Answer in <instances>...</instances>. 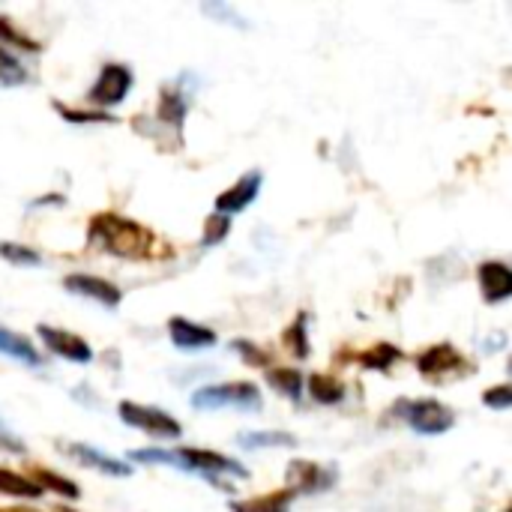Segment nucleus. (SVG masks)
Masks as SVG:
<instances>
[{
    "label": "nucleus",
    "instance_id": "obj_25",
    "mask_svg": "<svg viewBox=\"0 0 512 512\" xmlns=\"http://www.w3.org/2000/svg\"><path fill=\"white\" fill-rule=\"evenodd\" d=\"M0 258L15 264V267H39L42 264V255L24 243H12V240H0Z\"/></svg>",
    "mask_w": 512,
    "mask_h": 512
},
{
    "label": "nucleus",
    "instance_id": "obj_20",
    "mask_svg": "<svg viewBox=\"0 0 512 512\" xmlns=\"http://www.w3.org/2000/svg\"><path fill=\"white\" fill-rule=\"evenodd\" d=\"M306 387H309L312 399L321 402V405H339L345 399V384H339L330 375H312Z\"/></svg>",
    "mask_w": 512,
    "mask_h": 512
},
{
    "label": "nucleus",
    "instance_id": "obj_34",
    "mask_svg": "<svg viewBox=\"0 0 512 512\" xmlns=\"http://www.w3.org/2000/svg\"><path fill=\"white\" fill-rule=\"evenodd\" d=\"M504 512H510V510H504Z\"/></svg>",
    "mask_w": 512,
    "mask_h": 512
},
{
    "label": "nucleus",
    "instance_id": "obj_27",
    "mask_svg": "<svg viewBox=\"0 0 512 512\" xmlns=\"http://www.w3.org/2000/svg\"><path fill=\"white\" fill-rule=\"evenodd\" d=\"M54 111H60L69 123H117V117H111L108 111H75L60 102H54Z\"/></svg>",
    "mask_w": 512,
    "mask_h": 512
},
{
    "label": "nucleus",
    "instance_id": "obj_2",
    "mask_svg": "<svg viewBox=\"0 0 512 512\" xmlns=\"http://www.w3.org/2000/svg\"><path fill=\"white\" fill-rule=\"evenodd\" d=\"M129 462L138 465H168V468H183L192 474H204V477H216V474H234V477H246L249 471L213 450H198V447H180V450H132L126 453Z\"/></svg>",
    "mask_w": 512,
    "mask_h": 512
},
{
    "label": "nucleus",
    "instance_id": "obj_23",
    "mask_svg": "<svg viewBox=\"0 0 512 512\" xmlns=\"http://www.w3.org/2000/svg\"><path fill=\"white\" fill-rule=\"evenodd\" d=\"M306 324H309V315L303 312V315H297V321L282 333V342H285V348L297 357V360H306L309 357V336H306Z\"/></svg>",
    "mask_w": 512,
    "mask_h": 512
},
{
    "label": "nucleus",
    "instance_id": "obj_30",
    "mask_svg": "<svg viewBox=\"0 0 512 512\" xmlns=\"http://www.w3.org/2000/svg\"><path fill=\"white\" fill-rule=\"evenodd\" d=\"M231 348L243 357V363H252V366H267V363H270V357H267L258 345H252V342H246V339H237Z\"/></svg>",
    "mask_w": 512,
    "mask_h": 512
},
{
    "label": "nucleus",
    "instance_id": "obj_9",
    "mask_svg": "<svg viewBox=\"0 0 512 512\" xmlns=\"http://www.w3.org/2000/svg\"><path fill=\"white\" fill-rule=\"evenodd\" d=\"M261 183H264V177H261V171H252V174H243L231 189H225L222 195H216V213L219 216H231V213H240V210H246L255 198H258V192H261Z\"/></svg>",
    "mask_w": 512,
    "mask_h": 512
},
{
    "label": "nucleus",
    "instance_id": "obj_32",
    "mask_svg": "<svg viewBox=\"0 0 512 512\" xmlns=\"http://www.w3.org/2000/svg\"><path fill=\"white\" fill-rule=\"evenodd\" d=\"M0 447H3V450H12V453H18V456H24V444H21L9 429H3V426H0Z\"/></svg>",
    "mask_w": 512,
    "mask_h": 512
},
{
    "label": "nucleus",
    "instance_id": "obj_7",
    "mask_svg": "<svg viewBox=\"0 0 512 512\" xmlns=\"http://www.w3.org/2000/svg\"><path fill=\"white\" fill-rule=\"evenodd\" d=\"M36 336L42 339V345H45L51 354H57V357H63V360H69V363H81V366L93 363V348H90L81 336H75V333H69V330L39 324V327H36Z\"/></svg>",
    "mask_w": 512,
    "mask_h": 512
},
{
    "label": "nucleus",
    "instance_id": "obj_8",
    "mask_svg": "<svg viewBox=\"0 0 512 512\" xmlns=\"http://www.w3.org/2000/svg\"><path fill=\"white\" fill-rule=\"evenodd\" d=\"M63 288L75 297H87V300H96L108 309H117L120 300H123V291L108 282V279H99V276H90V273H69L63 279Z\"/></svg>",
    "mask_w": 512,
    "mask_h": 512
},
{
    "label": "nucleus",
    "instance_id": "obj_10",
    "mask_svg": "<svg viewBox=\"0 0 512 512\" xmlns=\"http://www.w3.org/2000/svg\"><path fill=\"white\" fill-rule=\"evenodd\" d=\"M330 486H333V471H324L321 465L303 462V459H294L288 465V489L294 495H315Z\"/></svg>",
    "mask_w": 512,
    "mask_h": 512
},
{
    "label": "nucleus",
    "instance_id": "obj_29",
    "mask_svg": "<svg viewBox=\"0 0 512 512\" xmlns=\"http://www.w3.org/2000/svg\"><path fill=\"white\" fill-rule=\"evenodd\" d=\"M21 81H27V72L15 63L9 48L0 45V84H21Z\"/></svg>",
    "mask_w": 512,
    "mask_h": 512
},
{
    "label": "nucleus",
    "instance_id": "obj_19",
    "mask_svg": "<svg viewBox=\"0 0 512 512\" xmlns=\"http://www.w3.org/2000/svg\"><path fill=\"white\" fill-rule=\"evenodd\" d=\"M267 381H270V387H273L276 393H282L285 399L300 402V396H303V375H300L297 369H291V366H276V369L267 372Z\"/></svg>",
    "mask_w": 512,
    "mask_h": 512
},
{
    "label": "nucleus",
    "instance_id": "obj_26",
    "mask_svg": "<svg viewBox=\"0 0 512 512\" xmlns=\"http://www.w3.org/2000/svg\"><path fill=\"white\" fill-rule=\"evenodd\" d=\"M0 39L3 42H9V48H21V51H39V42L36 39H30V36H24L9 18H3L0 15Z\"/></svg>",
    "mask_w": 512,
    "mask_h": 512
},
{
    "label": "nucleus",
    "instance_id": "obj_21",
    "mask_svg": "<svg viewBox=\"0 0 512 512\" xmlns=\"http://www.w3.org/2000/svg\"><path fill=\"white\" fill-rule=\"evenodd\" d=\"M237 444L243 450H261V447H297V438L288 432H246L237 435Z\"/></svg>",
    "mask_w": 512,
    "mask_h": 512
},
{
    "label": "nucleus",
    "instance_id": "obj_14",
    "mask_svg": "<svg viewBox=\"0 0 512 512\" xmlns=\"http://www.w3.org/2000/svg\"><path fill=\"white\" fill-rule=\"evenodd\" d=\"M66 450H69L72 459H78L81 465H87V468H93L99 474H108V477H129L132 474L129 462H120V459H114V456L90 447V444H69Z\"/></svg>",
    "mask_w": 512,
    "mask_h": 512
},
{
    "label": "nucleus",
    "instance_id": "obj_18",
    "mask_svg": "<svg viewBox=\"0 0 512 512\" xmlns=\"http://www.w3.org/2000/svg\"><path fill=\"white\" fill-rule=\"evenodd\" d=\"M30 483H36L42 492L48 489V492H54L60 498H69V501H78L81 498V489L72 480H66L63 474H54L48 468H30Z\"/></svg>",
    "mask_w": 512,
    "mask_h": 512
},
{
    "label": "nucleus",
    "instance_id": "obj_15",
    "mask_svg": "<svg viewBox=\"0 0 512 512\" xmlns=\"http://www.w3.org/2000/svg\"><path fill=\"white\" fill-rule=\"evenodd\" d=\"M0 354H6L9 360H18L24 366H33V369L45 363L42 354L33 348V342L27 336H21L15 330H6V327H0Z\"/></svg>",
    "mask_w": 512,
    "mask_h": 512
},
{
    "label": "nucleus",
    "instance_id": "obj_5",
    "mask_svg": "<svg viewBox=\"0 0 512 512\" xmlns=\"http://www.w3.org/2000/svg\"><path fill=\"white\" fill-rule=\"evenodd\" d=\"M117 414L126 426H135L147 435H156V438H180L183 435V426L180 420H174L171 414H165L162 408H150V405H138V402H120L117 405Z\"/></svg>",
    "mask_w": 512,
    "mask_h": 512
},
{
    "label": "nucleus",
    "instance_id": "obj_28",
    "mask_svg": "<svg viewBox=\"0 0 512 512\" xmlns=\"http://www.w3.org/2000/svg\"><path fill=\"white\" fill-rule=\"evenodd\" d=\"M228 231H231V216H219V213L207 216V222H204V246L222 243L228 237Z\"/></svg>",
    "mask_w": 512,
    "mask_h": 512
},
{
    "label": "nucleus",
    "instance_id": "obj_17",
    "mask_svg": "<svg viewBox=\"0 0 512 512\" xmlns=\"http://www.w3.org/2000/svg\"><path fill=\"white\" fill-rule=\"evenodd\" d=\"M294 498H297V495L285 486V489H276V492H270V495L252 498V501H234V504H231V512H288Z\"/></svg>",
    "mask_w": 512,
    "mask_h": 512
},
{
    "label": "nucleus",
    "instance_id": "obj_3",
    "mask_svg": "<svg viewBox=\"0 0 512 512\" xmlns=\"http://www.w3.org/2000/svg\"><path fill=\"white\" fill-rule=\"evenodd\" d=\"M264 405L261 390L249 381H231V384H210L192 393V408L201 411H219V408H240V411H258Z\"/></svg>",
    "mask_w": 512,
    "mask_h": 512
},
{
    "label": "nucleus",
    "instance_id": "obj_16",
    "mask_svg": "<svg viewBox=\"0 0 512 512\" xmlns=\"http://www.w3.org/2000/svg\"><path fill=\"white\" fill-rule=\"evenodd\" d=\"M186 96H183V90H177V87H162V93H159V108H156V120L159 123H165V126H171V129H180L183 126V120H186Z\"/></svg>",
    "mask_w": 512,
    "mask_h": 512
},
{
    "label": "nucleus",
    "instance_id": "obj_11",
    "mask_svg": "<svg viewBox=\"0 0 512 512\" xmlns=\"http://www.w3.org/2000/svg\"><path fill=\"white\" fill-rule=\"evenodd\" d=\"M477 279L486 303H504L512 297V270L504 261H483Z\"/></svg>",
    "mask_w": 512,
    "mask_h": 512
},
{
    "label": "nucleus",
    "instance_id": "obj_31",
    "mask_svg": "<svg viewBox=\"0 0 512 512\" xmlns=\"http://www.w3.org/2000/svg\"><path fill=\"white\" fill-rule=\"evenodd\" d=\"M483 402L495 411H507L510 408V384H498L495 390H486Z\"/></svg>",
    "mask_w": 512,
    "mask_h": 512
},
{
    "label": "nucleus",
    "instance_id": "obj_4",
    "mask_svg": "<svg viewBox=\"0 0 512 512\" xmlns=\"http://www.w3.org/2000/svg\"><path fill=\"white\" fill-rule=\"evenodd\" d=\"M399 417L420 435H444L456 426V411L438 399H405L399 402Z\"/></svg>",
    "mask_w": 512,
    "mask_h": 512
},
{
    "label": "nucleus",
    "instance_id": "obj_12",
    "mask_svg": "<svg viewBox=\"0 0 512 512\" xmlns=\"http://www.w3.org/2000/svg\"><path fill=\"white\" fill-rule=\"evenodd\" d=\"M465 366V357L453 345H435L417 357V369L426 378H444L450 372H459Z\"/></svg>",
    "mask_w": 512,
    "mask_h": 512
},
{
    "label": "nucleus",
    "instance_id": "obj_22",
    "mask_svg": "<svg viewBox=\"0 0 512 512\" xmlns=\"http://www.w3.org/2000/svg\"><path fill=\"white\" fill-rule=\"evenodd\" d=\"M0 495H12V498H27V501H33V498L42 495V489H39L36 483H30L27 477L0 468Z\"/></svg>",
    "mask_w": 512,
    "mask_h": 512
},
{
    "label": "nucleus",
    "instance_id": "obj_24",
    "mask_svg": "<svg viewBox=\"0 0 512 512\" xmlns=\"http://www.w3.org/2000/svg\"><path fill=\"white\" fill-rule=\"evenodd\" d=\"M399 360H402V351H399L396 345H387V342L375 345L372 351H366V354L360 357V363H363L366 369H375V372H387V369L396 366Z\"/></svg>",
    "mask_w": 512,
    "mask_h": 512
},
{
    "label": "nucleus",
    "instance_id": "obj_6",
    "mask_svg": "<svg viewBox=\"0 0 512 512\" xmlns=\"http://www.w3.org/2000/svg\"><path fill=\"white\" fill-rule=\"evenodd\" d=\"M132 69L123 63H105L99 69V78L93 81V87L87 90L90 105L96 108H114L126 99V93L132 90Z\"/></svg>",
    "mask_w": 512,
    "mask_h": 512
},
{
    "label": "nucleus",
    "instance_id": "obj_1",
    "mask_svg": "<svg viewBox=\"0 0 512 512\" xmlns=\"http://www.w3.org/2000/svg\"><path fill=\"white\" fill-rule=\"evenodd\" d=\"M87 240L93 246L105 249L108 255L132 258V261L153 258V246H156L153 231H147L144 225L126 219L120 213H96L87 225Z\"/></svg>",
    "mask_w": 512,
    "mask_h": 512
},
{
    "label": "nucleus",
    "instance_id": "obj_13",
    "mask_svg": "<svg viewBox=\"0 0 512 512\" xmlns=\"http://www.w3.org/2000/svg\"><path fill=\"white\" fill-rule=\"evenodd\" d=\"M168 333H171V342L183 351H201V348L216 345V333L210 327H201V324L186 321V318H171Z\"/></svg>",
    "mask_w": 512,
    "mask_h": 512
},
{
    "label": "nucleus",
    "instance_id": "obj_33",
    "mask_svg": "<svg viewBox=\"0 0 512 512\" xmlns=\"http://www.w3.org/2000/svg\"><path fill=\"white\" fill-rule=\"evenodd\" d=\"M0 512H39L33 507H0Z\"/></svg>",
    "mask_w": 512,
    "mask_h": 512
}]
</instances>
